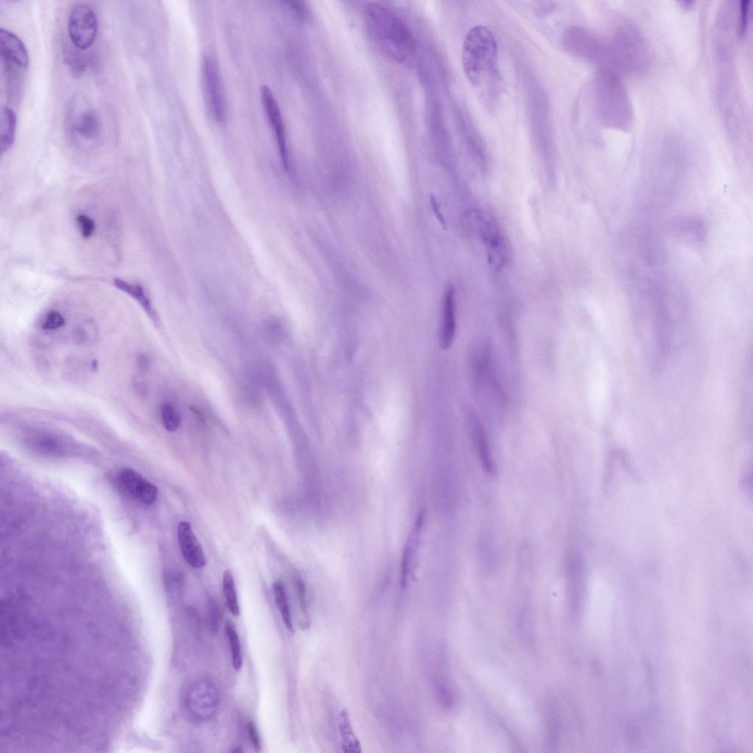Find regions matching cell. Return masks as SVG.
<instances>
[{
  "mask_svg": "<svg viewBox=\"0 0 753 753\" xmlns=\"http://www.w3.org/2000/svg\"><path fill=\"white\" fill-rule=\"evenodd\" d=\"M364 18L369 37L382 55L400 65L412 60L416 52L412 34L392 11L378 3H368Z\"/></svg>",
  "mask_w": 753,
  "mask_h": 753,
  "instance_id": "obj_1",
  "label": "cell"
},
{
  "mask_svg": "<svg viewBox=\"0 0 753 753\" xmlns=\"http://www.w3.org/2000/svg\"><path fill=\"white\" fill-rule=\"evenodd\" d=\"M497 44L488 28L478 25L467 33L463 47L462 63L469 81L479 86L492 79L496 70Z\"/></svg>",
  "mask_w": 753,
  "mask_h": 753,
  "instance_id": "obj_2",
  "label": "cell"
},
{
  "mask_svg": "<svg viewBox=\"0 0 753 753\" xmlns=\"http://www.w3.org/2000/svg\"><path fill=\"white\" fill-rule=\"evenodd\" d=\"M599 113L606 124L622 131H629L633 113L631 99L616 72L606 70L599 81Z\"/></svg>",
  "mask_w": 753,
  "mask_h": 753,
  "instance_id": "obj_3",
  "label": "cell"
},
{
  "mask_svg": "<svg viewBox=\"0 0 753 753\" xmlns=\"http://www.w3.org/2000/svg\"><path fill=\"white\" fill-rule=\"evenodd\" d=\"M608 47V63L615 71L640 74L648 70L649 51L643 38L634 29L618 31Z\"/></svg>",
  "mask_w": 753,
  "mask_h": 753,
  "instance_id": "obj_4",
  "label": "cell"
},
{
  "mask_svg": "<svg viewBox=\"0 0 753 753\" xmlns=\"http://www.w3.org/2000/svg\"><path fill=\"white\" fill-rule=\"evenodd\" d=\"M182 703L186 715L197 722L211 719L220 704V694L215 684L207 679L189 681L183 689Z\"/></svg>",
  "mask_w": 753,
  "mask_h": 753,
  "instance_id": "obj_5",
  "label": "cell"
},
{
  "mask_svg": "<svg viewBox=\"0 0 753 753\" xmlns=\"http://www.w3.org/2000/svg\"><path fill=\"white\" fill-rule=\"evenodd\" d=\"M68 31L74 47L83 50L91 47L98 31L95 12L85 4L75 6L69 17Z\"/></svg>",
  "mask_w": 753,
  "mask_h": 753,
  "instance_id": "obj_6",
  "label": "cell"
},
{
  "mask_svg": "<svg viewBox=\"0 0 753 753\" xmlns=\"http://www.w3.org/2000/svg\"><path fill=\"white\" fill-rule=\"evenodd\" d=\"M69 127L74 141L79 145H94L101 135V124L97 113L85 104L72 108Z\"/></svg>",
  "mask_w": 753,
  "mask_h": 753,
  "instance_id": "obj_7",
  "label": "cell"
},
{
  "mask_svg": "<svg viewBox=\"0 0 753 753\" xmlns=\"http://www.w3.org/2000/svg\"><path fill=\"white\" fill-rule=\"evenodd\" d=\"M202 72L211 110L216 122L222 123L226 118L227 106L218 63L210 56L204 57Z\"/></svg>",
  "mask_w": 753,
  "mask_h": 753,
  "instance_id": "obj_8",
  "label": "cell"
},
{
  "mask_svg": "<svg viewBox=\"0 0 753 753\" xmlns=\"http://www.w3.org/2000/svg\"><path fill=\"white\" fill-rule=\"evenodd\" d=\"M117 481L120 487L127 495L139 503L152 505L157 501V487L135 470L129 468L120 470L118 473Z\"/></svg>",
  "mask_w": 753,
  "mask_h": 753,
  "instance_id": "obj_9",
  "label": "cell"
},
{
  "mask_svg": "<svg viewBox=\"0 0 753 753\" xmlns=\"http://www.w3.org/2000/svg\"><path fill=\"white\" fill-rule=\"evenodd\" d=\"M261 99L266 114L277 140V144L285 170H289V153L284 122L282 112L270 88H261Z\"/></svg>",
  "mask_w": 753,
  "mask_h": 753,
  "instance_id": "obj_10",
  "label": "cell"
},
{
  "mask_svg": "<svg viewBox=\"0 0 753 753\" xmlns=\"http://www.w3.org/2000/svg\"><path fill=\"white\" fill-rule=\"evenodd\" d=\"M0 53L6 65L28 69L29 56L26 47L17 35L8 30L0 31Z\"/></svg>",
  "mask_w": 753,
  "mask_h": 753,
  "instance_id": "obj_11",
  "label": "cell"
},
{
  "mask_svg": "<svg viewBox=\"0 0 753 753\" xmlns=\"http://www.w3.org/2000/svg\"><path fill=\"white\" fill-rule=\"evenodd\" d=\"M178 542L186 562L194 568L207 565V558L196 535L188 521H181L177 528Z\"/></svg>",
  "mask_w": 753,
  "mask_h": 753,
  "instance_id": "obj_12",
  "label": "cell"
},
{
  "mask_svg": "<svg viewBox=\"0 0 753 753\" xmlns=\"http://www.w3.org/2000/svg\"><path fill=\"white\" fill-rule=\"evenodd\" d=\"M425 523L424 513H420L416 517L413 529L406 542L401 565V585L403 589L407 585L415 569L421 538Z\"/></svg>",
  "mask_w": 753,
  "mask_h": 753,
  "instance_id": "obj_13",
  "label": "cell"
},
{
  "mask_svg": "<svg viewBox=\"0 0 753 753\" xmlns=\"http://www.w3.org/2000/svg\"><path fill=\"white\" fill-rule=\"evenodd\" d=\"M566 574L569 604L573 609L578 601L584 578L583 561L578 553H572L567 560Z\"/></svg>",
  "mask_w": 753,
  "mask_h": 753,
  "instance_id": "obj_14",
  "label": "cell"
},
{
  "mask_svg": "<svg viewBox=\"0 0 753 753\" xmlns=\"http://www.w3.org/2000/svg\"><path fill=\"white\" fill-rule=\"evenodd\" d=\"M456 332L455 292L452 287L446 290L444 301L440 343L443 349H448L453 343Z\"/></svg>",
  "mask_w": 753,
  "mask_h": 753,
  "instance_id": "obj_15",
  "label": "cell"
},
{
  "mask_svg": "<svg viewBox=\"0 0 753 753\" xmlns=\"http://www.w3.org/2000/svg\"><path fill=\"white\" fill-rule=\"evenodd\" d=\"M113 284L115 287L127 293V295L131 296L134 299L149 316L151 320L157 323L158 316L154 309L152 307V302L147 295L145 288L138 284H132L125 282L120 278L115 279L113 280Z\"/></svg>",
  "mask_w": 753,
  "mask_h": 753,
  "instance_id": "obj_16",
  "label": "cell"
},
{
  "mask_svg": "<svg viewBox=\"0 0 753 753\" xmlns=\"http://www.w3.org/2000/svg\"><path fill=\"white\" fill-rule=\"evenodd\" d=\"M472 425H473V436L481 466L487 473L492 475L495 472V464L487 433L478 419H473Z\"/></svg>",
  "mask_w": 753,
  "mask_h": 753,
  "instance_id": "obj_17",
  "label": "cell"
},
{
  "mask_svg": "<svg viewBox=\"0 0 753 753\" xmlns=\"http://www.w3.org/2000/svg\"><path fill=\"white\" fill-rule=\"evenodd\" d=\"M339 729L343 751L346 753H361L362 745L354 732L347 710H342L339 713Z\"/></svg>",
  "mask_w": 753,
  "mask_h": 753,
  "instance_id": "obj_18",
  "label": "cell"
},
{
  "mask_svg": "<svg viewBox=\"0 0 753 753\" xmlns=\"http://www.w3.org/2000/svg\"><path fill=\"white\" fill-rule=\"evenodd\" d=\"M16 127V113L10 108H5L2 113L1 127H0V152L2 155L14 146Z\"/></svg>",
  "mask_w": 753,
  "mask_h": 753,
  "instance_id": "obj_19",
  "label": "cell"
},
{
  "mask_svg": "<svg viewBox=\"0 0 753 753\" xmlns=\"http://www.w3.org/2000/svg\"><path fill=\"white\" fill-rule=\"evenodd\" d=\"M29 443L36 452L44 455L60 456L65 453L62 441L54 435L38 434L30 439Z\"/></svg>",
  "mask_w": 753,
  "mask_h": 753,
  "instance_id": "obj_20",
  "label": "cell"
},
{
  "mask_svg": "<svg viewBox=\"0 0 753 753\" xmlns=\"http://www.w3.org/2000/svg\"><path fill=\"white\" fill-rule=\"evenodd\" d=\"M99 327L97 323L92 320H86L74 328L72 339L76 344L79 346H91L98 339Z\"/></svg>",
  "mask_w": 753,
  "mask_h": 753,
  "instance_id": "obj_21",
  "label": "cell"
},
{
  "mask_svg": "<svg viewBox=\"0 0 753 753\" xmlns=\"http://www.w3.org/2000/svg\"><path fill=\"white\" fill-rule=\"evenodd\" d=\"M225 630L229 649H231L233 667L236 671H239L243 665V657H242L239 636L234 623L228 620L225 624Z\"/></svg>",
  "mask_w": 753,
  "mask_h": 753,
  "instance_id": "obj_22",
  "label": "cell"
},
{
  "mask_svg": "<svg viewBox=\"0 0 753 753\" xmlns=\"http://www.w3.org/2000/svg\"><path fill=\"white\" fill-rule=\"evenodd\" d=\"M273 592L277 607L282 615L285 626L290 632H293L288 598L282 582L277 581L273 584Z\"/></svg>",
  "mask_w": 753,
  "mask_h": 753,
  "instance_id": "obj_23",
  "label": "cell"
},
{
  "mask_svg": "<svg viewBox=\"0 0 753 753\" xmlns=\"http://www.w3.org/2000/svg\"><path fill=\"white\" fill-rule=\"evenodd\" d=\"M223 591L227 606L232 614L238 617L240 614V608L238 596L235 585L233 573L231 570H226L223 576Z\"/></svg>",
  "mask_w": 753,
  "mask_h": 753,
  "instance_id": "obj_24",
  "label": "cell"
},
{
  "mask_svg": "<svg viewBox=\"0 0 753 753\" xmlns=\"http://www.w3.org/2000/svg\"><path fill=\"white\" fill-rule=\"evenodd\" d=\"M161 415L165 430L174 432L180 427L181 423L180 414L172 405L163 404L161 407Z\"/></svg>",
  "mask_w": 753,
  "mask_h": 753,
  "instance_id": "obj_25",
  "label": "cell"
},
{
  "mask_svg": "<svg viewBox=\"0 0 753 753\" xmlns=\"http://www.w3.org/2000/svg\"><path fill=\"white\" fill-rule=\"evenodd\" d=\"M67 62L75 76H81L86 70V58L79 50H70L67 54Z\"/></svg>",
  "mask_w": 753,
  "mask_h": 753,
  "instance_id": "obj_26",
  "label": "cell"
},
{
  "mask_svg": "<svg viewBox=\"0 0 753 753\" xmlns=\"http://www.w3.org/2000/svg\"><path fill=\"white\" fill-rule=\"evenodd\" d=\"M264 332L267 338L273 341H282L284 337V328L282 323L275 318L265 323Z\"/></svg>",
  "mask_w": 753,
  "mask_h": 753,
  "instance_id": "obj_27",
  "label": "cell"
},
{
  "mask_svg": "<svg viewBox=\"0 0 753 753\" xmlns=\"http://www.w3.org/2000/svg\"><path fill=\"white\" fill-rule=\"evenodd\" d=\"M65 318L60 313L52 311L47 314L42 327L46 330H54L65 325Z\"/></svg>",
  "mask_w": 753,
  "mask_h": 753,
  "instance_id": "obj_28",
  "label": "cell"
},
{
  "mask_svg": "<svg viewBox=\"0 0 753 753\" xmlns=\"http://www.w3.org/2000/svg\"><path fill=\"white\" fill-rule=\"evenodd\" d=\"M750 14V1H743L739 6L738 33L740 36L746 33Z\"/></svg>",
  "mask_w": 753,
  "mask_h": 753,
  "instance_id": "obj_29",
  "label": "cell"
},
{
  "mask_svg": "<svg viewBox=\"0 0 753 753\" xmlns=\"http://www.w3.org/2000/svg\"><path fill=\"white\" fill-rule=\"evenodd\" d=\"M221 622V611L219 606L217 605L213 599H211L209 604V624L212 631L216 632L219 630L220 624Z\"/></svg>",
  "mask_w": 753,
  "mask_h": 753,
  "instance_id": "obj_30",
  "label": "cell"
},
{
  "mask_svg": "<svg viewBox=\"0 0 753 753\" xmlns=\"http://www.w3.org/2000/svg\"><path fill=\"white\" fill-rule=\"evenodd\" d=\"M76 222H78L82 236L84 238H89L92 236L95 229V223L90 217L80 214L76 216Z\"/></svg>",
  "mask_w": 753,
  "mask_h": 753,
  "instance_id": "obj_31",
  "label": "cell"
},
{
  "mask_svg": "<svg viewBox=\"0 0 753 753\" xmlns=\"http://www.w3.org/2000/svg\"><path fill=\"white\" fill-rule=\"evenodd\" d=\"M248 734L250 742L251 743L254 751L260 752L262 747L261 739L259 730L257 729V726L255 725V724L252 721L249 722L248 724Z\"/></svg>",
  "mask_w": 753,
  "mask_h": 753,
  "instance_id": "obj_32",
  "label": "cell"
},
{
  "mask_svg": "<svg viewBox=\"0 0 753 753\" xmlns=\"http://www.w3.org/2000/svg\"><path fill=\"white\" fill-rule=\"evenodd\" d=\"M298 591L301 611L304 617L309 620L307 606H306L305 601V588L304 583L301 579H298Z\"/></svg>",
  "mask_w": 753,
  "mask_h": 753,
  "instance_id": "obj_33",
  "label": "cell"
},
{
  "mask_svg": "<svg viewBox=\"0 0 753 753\" xmlns=\"http://www.w3.org/2000/svg\"><path fill=\"white\" fill-rule=\"evenodd\" d=\"M284 3L288 6V7L292 10L295 11L299 17H305V7L303 3L297 1H286L284 2Z\"/></svg>",
  "mask_w": 753,
  "mask_h": 753,
  "instance_id": "obj_34",
  "label": "cell"
},
{
  "mask_svg": "<svg viewBox=\"0 0 753 753\" xmlns=\"http://www.w3.org/2000/svg\"><path fill=\"white\" fill-rule=\"evenodd\" d=\"M133 388L136 392L140 395H146L147 393V387L144 382L136 378L133 382Z\"/></svg>",
  "mask_w": 753,
  "mask_h": 753,
  "instance_id": "obj_35",
  "label": "cell"
},
{
  "mask_svg": "<svg viewBox=\"0 0 753 753\" xmlns=\"http://www.w3.org/2000/svg\"><path fill=\"white\" fill-rule=\"evenodd\" d=\"M555 8V6L551 3H542L537 10L538 15L540 17H544L553 11Z\"/></svg>",
  "mask_w": 753,
  "mask_h": 753,
  "instance_id": "obj_36",
  "label": "cell"
},
{
  "mask_svg": "<svg viewBox=\"0 0 753 753\" xmlns=\"http://www.w3.org/2000/svg\"><path fill=\"white\" fill-rule=\"evenodd\" d=\"M136 364L140 369L146 370L149 365V359L145 354H140L137 356Z\"/></svg>",
  "mask_w": 753,
  "mask_h": 753,
  "instance_id": "obj_37",
  "label": "cell"
},
{
  "mask_svg": "<svg viewBox=\"0 0 753 753\" xmlns=\"http://www.w3.org/2000/svg\"><path fill=\"white\" fill-rule=\"evenodd\" d=\"M694 3H695L693 1H681V4L682 7L684 8H686V9H689V8H692L693 6Z\"/></svg>",
  "mask_w": 753,
  "mask_h": 753,
  "instance_id": "obj_38",
  "label": "cell"
}]
</instances>
